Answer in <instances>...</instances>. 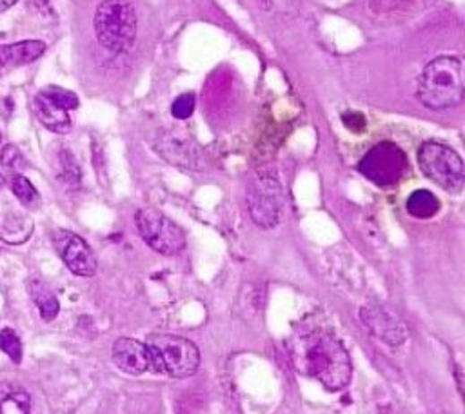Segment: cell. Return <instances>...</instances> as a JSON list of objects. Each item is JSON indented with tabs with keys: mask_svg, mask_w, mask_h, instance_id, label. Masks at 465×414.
<instances>
[{
	"mask_svg": "<svg viewBox=\"0 0 465 414\" xmlns=\"http://www.w3.org/2000/svg\"><path fill=\"white\" fill-rule=\"evenodd\" d=\"M0 142H3V136H0Z\"/></svg>",
	"mask_w": 465,
	"mask_h": 414,
	"instance_id": "cell-27",
	"label": "cell"
},
{
	"mask_svg": "<svg viewBox=\"0 0 465 414\" xmlns=\"http://www.w3.org/2000/svg\"><path fill=\"white\" fill-rule=\"evenodd\" d=\"M53 244L65 267L73 274L82 276V279H90V276L97 274V256L82 237L65 229H56L53 233Z\"/></svg>",
	"mask_w": 465,
	"mask_h": 414,
	"instance_id": "cell-10",
	"label": "cell"
},
{
	"mask_svg": "<svg viewBox=\"0 0 465 414\" xmlns=\"http://www.w3.org/2000/svg\"><path fill=\"white\" fill-rule=\"evenodd\" d=\"M100 46L111 53H127L137 40V12L129 0H102L93 19Z\"/></svg>",
	"mask_w": 465,
	"mask_h": 414,
	"instance_id": "cell-3",
	"label": "cell"
},
{
	"mask_svg": "<svg viewBox=\"0 0 465 414\" xmlns=\"http://www.w3.org/2000/svg\"><path fill=\"white\" fill-rule=\"evenodd\" d=\"M0 162H3V166L12 173V175H19V171L22 169V166L26 164L24 162V157L22 153L19 151V148L8 144L3 148V155H0Z\"/></svg>",
	"mask_w": 465,
	"mask_h": 414,
	"instance_id": "cell-22",
	"label": "cell"
},
{
	"mask_svg": "<svg viewBox=\"0 0 465 414\" xmlns=\"http://www.w3.org/2000/svg\"><path fill=\"white\" fill-rule=\"evenodd\" d=\"M422 173L447 193H460L465 184V168L461 157L445 144L429 141L418 150Z\"/></svg>",
	"mask_w": 465,
	"mask_h": 414,
	"instance_id": "cell-5",
	"label": "cell"
},
{
	"mask_svg": "<svg viewBox=\"0 0 465 414\" xmlns=\"http://www.w3.org/2000/svg\"><path fill=\"white\" fill-rule=\"evenodd\" d=\"M111 357L115 366L131 376H141L151 371V355L148 345L135 338H118L113 348Z\"/></svg>",
	"mask_w": 465,
	"mask_h": 414,
	"instance_id": "cell-12",
	"label": "cell"
},
{
	"mask_svg": "<svg viewBox=\"0 0 465 414\" xmlns=\"http://www.w3.org/2000/svg\"><path fill=\"white\" fill-rule=\"evenodd\" d=\"M406 210L411 217L427 220L440 211V200L427 189H417L406 202Z\"/></svg>",
	"mask_w": 465,
	"mask_h": 414,
	"instance_id": "cell-16",
	"label": "cell"
},
{
	"mask_svg": "<svg viewBox=\"0 0 465 414\" xmlns=\"http://www.w3.org/2000/svg\"><path fill=\"white\" fill-rule=\"evenodd\" d=\"M247 211L262 229H273L284 215V191L271 173H260L247 187Z\"/></svg>",
	"mask_w": 465,
	"mask_h": 414,
	"instance_id": "cell-6",
	"label": "cell"
},
{
	"mask_svg": "<svg viewBox=\"0 0 465 414\" xmlns=\"http://www.w3.org/2000/svg\"><path fill=\"white\" fill-rule=\"evenodd\" d=\"M79 108V97L58 86H47L33 97V111L40 124L58 134L70 133L73 120L70 111Z\"/></svg>",
	"mask_w": 465,
	"mask_h": 414,
	"instance_id": "cell-9",
	"label": "cell"
},
{
	"mask_svg": "<svg viewBox=\"0 0 465 414\" xmlns=\"http://www.w3.org/2000/svg\"><path fill=\"white\" fill-rule=\"evenodd\" d=\"M157 150L171 164H177V166H182L187 169L201 168V153H198L196 146L193 142H189L187 138H182L173 133L162 134L157 144Z\"/></svg>",
	"mask_w": 465,
	"mask_h": 414,
	"instance_id": "cell-13",
	"label": "cell"
},
{
	"mask_svg": "<svg viewBox=\"0 0 465 414\" xmlns=\"http://www.w3.org/2000/svg\"><path fill=\"white\" fill-rule=\"evenodd\" d=\"M4 184H6V178H4L3 175H0V189H3V187H4Z\"/></svg>",
	"mask_w": 465,
	"mask_h": 414,
	"instance_id": "cell-26",
	"label": "cell"
},
{
	"mask_svg": "<svg viewBox=\"0 0 465 414\" xmlns=\"http://www.w3.org/2000/svg\"><path fill=\"white\" fill-rule=\"evenodd\" d=\"M28 291H30L33 304L39 307L42 320H46V322L55 320L60 311V304H58L56 297L51 293V289L40 280H31L28 286Z\"/></svg>",
	"mask_w": 465,
	"mask_h": 414,
	"instance_id": "cell-17",
	"label": "cell"
},
{
	"mask_svg": "<svg viewBox=\"0 0 465 414\" xmlns=\"http://www.w3.org/2000/svg\"><path fill=\"white\" fill-rule=\"evenodd\" d=\"M463 91V62L456 55H440L427 62L417 86L418 100L433 111L460 106Z\"/></svg>",
	"mask_w": 465,
	"mask_h": 414,
	"instance_id": "cell-2",
	"label": "cell"
},
{
	"mask_svg": "<svg viewBox=\"0 0 465 414\" xmlns=\"http://www.w3.org/2000/svg\"><path fill=\"white\" fill-rule=\"evenodd\" d=\"M33 233V220L28 215L10 211L6 215L0 217V240L10 244V246H19L24 244Z\"/></svg>",
	"mask_w": 465,
	"mask_h": 414,
	"instance_id": "cell-15",
	"label": "cell"
},
{
	"mask_svg": "<svg viewBox=\"0 0 465 414\" xmlns=\"http://www.w3.org/2000/svg\"><path fill=\"white\" fill-rule=\"evenodd\" d=\"M0 351L8 355L12 358V362L17 366L22 362V355H24L22 341L13 329L6 327L0 331Z\"/></svg>",
	"mask_w": 465,
	"mask_h": 414,
	"instance_id": "cell-20",
	"label": "cell"
},
{
	"mask_svg": "<svg viewBox=\"0 0 465 414\" xmlns=\"http://www.w3.org/2000/svg\"><path fill=\"white\" fill-rule=\"evenodd\" d=\"M362 323L382 341L389 345H400L408 338L406 323L383 306H366L360 309Z\"/></svg>",
	"mask_w": 465,
	"mask_h": 414,
	"instance_id": "cell-11",
	"label": "cell"
},
{
	"mask_svg": "<svg viewBox=\"0 0 465 414\" xmlns=\"http://www.w3.org/2000/svg\"><path fill=\"white\" fill-rule=\"evenodd\" d=\"M12 191L22 202V205L28 207V210H37V207L40 205V194L26 177L13 175L12 177Z\"/></svg>",
	"mask_w": 465,
	"mask_h": 414,
	"instance_id": "cell-18",
	"label": "cell"
},
{
	"mask_svg": "<svg viewBox=\"0 0 465 414\" xmlns=\"http://www.w3.org/2000/svg\"><path fill=\"white\" fill-rule=\"evenodd\" d=\"M360 173L380 187L400 182L409 169L406 153L392 142H380L373 146L358 164Z\"/></svg>",
	"mask_w": 465,
	"mask_h": 414,
	"instance_id": "cell-8",
	"label": "cell"
},
{
	"mask_svg": "<svg viewBox=\"0 0 465 414\" xmlns=\"http://www.w3.org/2000/svg\"><path fill=\"white\" fill-rule=\"evenodd\" d=\"M151 355V371L171 378H189L201 366V353L196 345L175 334H151L146 340Z\"/></svg>",
	"mask_w": 465,
	"mask_h": 414,
	"instance_id": "cell-4",
	"label": "cell"
},
{
	"mask_svg": "<svg viewBox=\"0 0 465 414\" xmlns=\"http://www.w3.org/2000/svg\"><path fill=\"white\" fill-rule=\"evenodd\" d=\"M60 166H62V178L65 184L70 185H77L81 180V169L75 162V159L72 157L70 151H62L60 155Z\"/></svg>",
	"mask_w": 465,
	"mask_h": 414,
	"instance_id": "cell-21",
	"label": "cell"
},
{
	"mask_svg": "<svg viewBox=\"0 0 465 414\" xmlns=\"http://www.w3.org/2000/svg\"><path fill=\"white\" fill-rule=\"evenodd\" d=\"M31 398L24 391H13L0 398V414H30Z\"/></svg>",
	"mask_w": 465,
	"mask_h": 414,
	"instance_id": "cell-19",
	"label": "cell"
},
{
	"mask_svg": "<svg viewBox=\"0 0 465 414\" xmlns=\"http://www.w3.org/2000/svg\"><path fill=\"white\" fill-rule=\"evenodd\" d=\"M194 106H196V100H194V95L193 93H184L180 95L173 106H171V115L178 120H185L193 115L194 111Z\"/></svg>",
	"mask_w": 465,
	"mask_h": 414,
	"instance_id": "cell-23",
	"label": "cell"
},
{
	"mask_svg": "<svg viewBox=\"0 0 465 414\" xmlns=\"http://www.w3.org/2000/svg\"><path fill=\"white\" fill-rule=\"evenodd\" d=\"M17 3H19V0H0V13L10 10V8H13Z\"/></svg>",
	"mask_w": 465,
	"mask_h": 414,
	"instance_id": "cell-25",
	"label": "cell"
},
{
	"mask_svg": "<svg viewBox=\"0 0 465 414\" xmlns=\"http://www.w3.org/2000/svg\"><path fill=\"white\" fill-rule=\"evenodd\" d=\"M141 238L157 253L173 256L185 247V233L178 224L155 207H144L135 215Z\"/></svg>",
	"mask_w": 465,
	"mask_h": 414,
	"instance_id": "cell-7",
	"label": "cell"
},
{
	"mask_svg": "<svg viewBox=\"0 0 465 414\" xmlns=\"http://www.w3.org/2000/svg\"><path fill=\"white\" fill-rule=\"evenodd\" d=\"M46 53L42 40H24L10 46H0V77L13 72V69L31 64Z\"/></svg>",
	"mask_w": 465,
	"mask_h": 414,
	"instance_id": "cell-14",
	"label": "cell"
},
{
	"mask_svg": "<svg viewBox=\"0 0 465 414\" xmlns=\"http://www.w3.org/2000/svg\"><path fill=\"white\" fill-rule=\"evenodd\" d=\"M342 122L348 129H351L353 133H362L366 131V116L362 113H357V111H348L342 115Z\"/></svg>",
	"mask_w": 465,
	"mask_h": 414,
	"instance_id": "cell-24",
	"label": "cell"
},
{
	"mask_svg": "<svg viewBox=\"0 0 465 414\" xmlns=\"http://www.w3.org/2000/svg\"><path fill=\"white\" fill-rule=\"evenodd\" d=\"M288 349L295 369L309 378L318 380L327 391L339 392L346 389L353 376V366L344 343L322 327L297 329Z\"/></svg>",
	"mask_w": 465,
	"mask_h": 414,
	"instance_id": "cell-1",
	"label": "cell"
}]
</instances>
